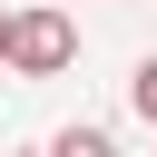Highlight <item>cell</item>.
Listing matches in <instances>:
<instances>
[{
    "mask_svg": "<svg viewBox=\"0 0 157 157\" xmlns=\"http://www.w3.org/2000/svg\"><path fill=\"white\" fill-rule=\"evenodd\" d=\"M0 29H10V10H0Z\"/></svg>",
    "mask_w": 157,
    "mask_h": 157,
    "instance_id": "obj_4",
    "label": "cell"
},
{
    "mask_svg": "<svg viewBox=\"0 0 157 157\" xmlns=\"http://www.w3.org/2000/svg\"><path fill=\"white\" fill-rule=\"evenodd\" d=\"M78 59V20L69 10H10V29H0V69H20V78H59Z\"/></svg>",
    "mask_w": 157,
    "mask_h": 157,
    "instance_id": "obj_1",
    "label": "cell"
},
{
    "mask_svg": "<svg viewBox=\"0 0 157 157\" xmlns=\"http://www.w3.org/2000/svg\"><path fill=\"white\" fill-rule=\"evenodd\" d=\"M128 108H137V118L157 128V59H137V78H128Z\"/></svg>",
    "mask_w": 157,
    "mask_h": 157,
    "instance_id": "obj_3",
    "label": "cell"
},
{
    "mask_svg": "<svg viewBox=\"0 0 157 157\" xmlns=\"http://www.w3.org/2000/svg\"><path fill=\"white\" fill-rule=\"evenodd\" d=\"M49 157H118V147H108V128H59Z\"/></svg>",
    "mask_w": 157,
    "mask_h": 157,
    "instance_id": "obj_2",
    "label": "cell"
}]
</instances>
